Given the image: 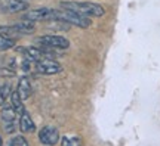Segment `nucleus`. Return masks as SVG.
I'll list each match as a JSON object with an SVG mask.
<instances>
[{
	"label": "nucleus",
	"instance_id": "obj_1",
	"mask_svg": "<svg viewBox=\"0 0 160 146\" xmlns=\"http://www.w3.org/2000/svg\"><path fill=\"white\" fill-rule=\"evenodd\" d=\"M61 7H65V9H70V11L76 12L79 15H83L86 18H99L105 13V9H104L101 5H97V3H92V2H61Z\"/></svg>",
	"mask_w": 160,
	"mask_h": 146
},
{
	"label": "nucleus",
	"instance_id": "obj_2",
	"mask_svg": "<svg viewBox=\"0 0 160 146\" xmlns=\"http://www.w3.org/2000/svg\"><path fill=\"white\" fill-rule=\"evenodd\" d=\"M53 21L68 24V25H74V27H79V28L91 27V19L89 18L79 15V13L70 11V9H65V7H62V9H53Z\"/></svg>",
	"mask_w": 160,
	"mask_h": 146
},
{
	"label": "nucleus",
	"instance_id": "obj_3",
	"mask_svg": "<svg viewBox=\"0 0 160 146\" xmlns=\"http://www.w3.org/2000/svg\"><path fill=\"white\" fill-rule=\"evenodd\" d=\"M39 47L51 49V50H58V49H67L70 47V41L62 35H53V34H46L36 40Z\"/></svg>",
	"mask_w": 160,
	"mask_h": 146
},
{
	"label": "nucleus",
	"instance_id": "obj_4",
	"mask_svg": "<svg viewBox=\"0 0 160 146\" xmlns=\"http://www.w3.org/2000/svg\"><path fill=\"white\" fill-rule=\"evenodd\" d=\"M17 111L12 106H5L2 108V112H0V118H2V123H3V130L6 133H13L17 130Z\"/></svg>",
	"mask_w": 160,
	"mask_h": 146
},
{
	"label": "nucleus",
	"instance_id": "obj_5",
	"mask_svg": "<svg viewBox=\"0 0 160 146\" xmlns=\"http://www.w3.org/2000/svg\"><path fill=\"white\" fill-rule=\"evenodd\" d=\"M34 65L36 69L40 74H45V75H53V74L61 73V69H62L61 65L52 58H43V59L34 62Z\"/></svg>",
	"mask_w": 160,
	"mask_h": 146
},
{
	"label": "nucleus",
	"instance_id": "obj_6",
	"mask_svg": "<svg viewBox=\"0 0 160 146\" xmlns=\"http://www.w3.org/2000/svg\"><path fill=\"white\" fill-rule=\"evenodd\" d=\"M24 19L31 21V22H39V21H53V9L51 7H39L28 11L24 15Z\"/></svg>",
	"mask_w": 160,
	"mask_h": 146
},
{
	"label": "nucleus",
	"instance_id": "obj_7",
	"mask_svg": "<svg viewBox=\"0 0 160 146\" xmlns=\"http://www.w3.org/2000/svg\"><path fill=\"white\" fill-rule=\"evenodd\" d=\"M39 139L43 145L53 146L57 145L58 140H59V131H58V129L52 127V125H46L39 131Z\"/></svg>",
	"mask_w": 160,
	"mask_h": 146
},
{
	"label": "nucleus",
	"instance_id": "obj_8",
	"mask_svg": "<svg viewBox=\"0 0 160 146\" xmlns=\"http://www.w3.org/2000/svg\"><path fill=\"white\" fill-rule=\"evenodd\" d=\"M28 9L25 0H0V11L5 13H18Z\"/></svg>",
	"mask_w": 160,
	"mask_h": 146
},
{
	"label": "nucleus",
	"instance_id": "obj_9",
	"mask_svg": "<svg viewBox=\"0 0 160 146\" xmlns=\"http://www.w3.org/2000/svg\"><path fill=\"white\" fill-rule=\"evenodd\" d=\"M18 129L21 130L22 133H33L36 130V124L33 121V118L30 117V114L27 111H24L19 117V121H18Z\"/></svg>",
	"mask_w": 160,
	"mask_h": 146
},
{
	"label": "nucleus",
	"instance_id": "obj_10",
	"mask_svg": "<svg viewBox=\"0 0 160 146\" xmlns=\"http://www.w3.org/2000/svg\"><path fill=\"white\" fill-rule=\"evenodd\" d=\"M17 92H18V95L21 96L22 101L28 99L30 96L33 95V87H31V83H30V80L27 77H22V78L18 81Z\"/></svg>",
	"mask_w": 160,
	"mask_h": 146
},
{
	"label": "nucleus",
	"instance_id": "obj_11",
	"mask_svg": "<svg viewBox=\"0 0 160 146\" xmlns=\"http://www.w3.org/2000/svg\"><path fill=\"white\" fill-rule=\"evenodd\" d=\"M15 28H17L18 34L19 35H28V34H33L34 33V22H31V21H27V19H22V21H19L18 24L13 25Z\"/></svg>",
	"mask_w": 160,
	"mask_h": 146
},
{
	"label": "nucleus",
	"instance_id": "obj_12",
	"mask_svg": "<svg viewBox=\"0 0 160 146\" xmlns=\"http://www.w3.org/2000/svg\"><path fill=\"white\" fill-rule=\"evenodd\" d=\"M11 102H12V108L17 111V114H21L25 111L24 109V103H22V99H21V96L18 95V92H12L11 95Z\"/></svg>",
	"mask_w": 160,
	"mask_h": 146
},
{
	"label": "nucleus",
	"instance_id": "obj_13",
	"mask_svg": "<svg viewBox=\"0 0 160 146\" xmlns=\"http://www.w3.org/2000/svg\"><path fill=\"white\" fill-rule=\"evenodd\" d=\"M12 95L11 84H2L0 86V106H3L8 101V97Z\"/></svg>",
	"mask_w": 160,
	"mask_h": 146
},
{
	"label": "nucleus",
	"instance_id": "obj_14",
	"mask_svg": "<svg viewBox=\"0 0 160 146\" xmlns=\"http://www.w3.org/2000/svg\"><path fill=\"white\" fill-rule=\"evenodd\" d=\"M61 146H83V142H82V137L64 136V137H61Z\"/></svg>",
	"mask_w": 160,
	"mask_h": 146
},
{
	"label": "nucleus",
	"instance_id": "obj_15",
	"mask_svg": "<svg viewBox=\"0 0 160 146\" xmlns=\"http://www.w3.org/2000/svg\"><path fill=\"white\" fill-rule=\"evenodd\" d=\"M15 45V40L9 39V37H5L0 34V50H8V49H12Z\"/></svg>",
	"mask_w": 160,
	"mask_h": 146
},
{
	"label": "nucleus",
	"instance_id": "obj_16",
	"mask_svg": "<svg viewBox=\"0 0 160 146\" xmlns=\"http://www.w3.org/2000/svg\"><path fill=\"white\" fill-rule=\"evenodd\" d=\"M6 146H28V142L25 140V137H22V136H15L13 139L9 140V143Z\"/></svg>",
	"mask_w": 160,
	"mask_h": 146
},
{
	"label": "nucleus",
	"instance_id": "obj_17",
	"mask_svg": "<svg viewBox=\"0 0 160 146\" xmlns=\"http://www.w3.org/2000/svg\"><path fill=\"white\" fill-rule=\"evenodd\" d=\"M0 146H3V140H2V137H0Z\"/></svg>",
	"mask_w": 160,
	"mask_h": 146
}]
</instances>
